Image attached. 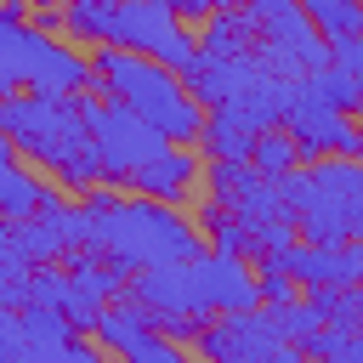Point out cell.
<instances>
[{"label":"cell","mask_w":363,"mask_h":363,"mask_svg":"<svg viewBox=\"0 0 363 363\" xmlns=\"http://www.w3.org/2000/svg\"><path fill=\"white\" fill-rule=\"evenodd\" d=\"M74 210H79V244L102 250L125 272H147V267L199 255V227L164 199H147V193L125 199V193H108L96 182Z\"/></svg>","instance_id":"6da1fadb"},{"label":"cell","mask_w":363,"mask_h":363,"mask_svg":"<svg viewBox=\"0 0 363 363\" xmlns=\"http://www.w3.org/2000/svg\"><path fill=\"white\" fill-rule=\"evenodd\" d=\"M85 119H91V147H96V159H102V176L108 182H130L136 176V164H147L170 136L153 125V119H142L130 102H119V96H85Z\"/></svg>","instance_id":"8992f818"},{"label":"cell","mask_w":363,"mask_h":363,"mask_svg":"<svg viewBox=\"0 0 363 363\" xmlns=\"http://www.w3.org/2000/svg\"><path fill=\"white\" fill-rule=\"evenodd\" d=\"M301 352H312V357H346V363H363V323H323Z\"/></svg>","instance_id":"cb8c5ba5"},{"label":"cell","mask_w":363,"mask_h":363,"mask_svg":"<svg viewBox=\"0 0 363 363\" xmlns=\"http://www.w3.org/2000/svg\"><path fill=\"white\" fill-rule=\"evenodd\" d=\"M250 164H255L261 176H289V170L301 164V147H295V136H289V125H267V130H255V147H250Z\"/></svg>","instance_id":"44dd1931"},{"label":"cell","mask_w":363,"mask_h":363,"mask_svg":"<svg viewBox=\"0 0 363 363\" xmlns=\"http://www.w3.org/2000/svg\"><path fill=\"white\" fill-rule=\"evenodd\" d=\"M306 85H312L329 108H340V113H363V74H352V68H340V62H323L318 74H306Z\"/></svg>","instance_id":"7402d4cb"},{"label":"cell","mask_w":363,"mask_h":363,"mask_svg":"<svg viewBox=\"0 0 363 363\" xmlns=\"http://www.w3.org/2000/svg\"><path fill=\"white\" fill-rule=\"evenodd\" d=\"M17 159V142H11V130H0V170Z\"/></svg>","instance_id":"f1b7e54d"},{"label":"cell","mask_w":363,"mask_h":363,"mask_svg":"<svg viewBox=\"0 0 363 363\" xmlns=\"http://www.w3.org/2000/svg\"><path fill=\"white\" fill-rule=\"evenodd\" d=\"M96 6H113V0H96Z\"/></svg>","instance_id":"1f68e13d"},{"label":"cell","mask_w":363,"mask_h":363,"mask_svg":"<svg viewBox=\"0 0 363 363\" xmlns=\"http://www.w3.org/2000/svg\"><path fill=\"white\" fill-rule=\"evenodd\" d=\"M278 261L295 272L301 289H312V284H363V238H335V244L295 238Z\"/></svg>","instance_id":"7c38bea8"},{"label":"cell","mask_w":363,"mask_h":363,"mask_svg":"<svg viewBox=\"0 0 363 363\" xmlns=\"http://www.w3.org/2000/svg\"><path fill=\"white\" fill-rule=\"evenodd\" d=\"M91 68H96V91H108V96H119V102H130L142 119H153L170 142H193L199 147V130H204V102L187 91V79L170 68V62H159V57H147V51H130V45H96L91 51Z\"/></svg>","instance_id":"7a4b0ae2"},{"label":"cell","mask_w":363,"mask_h":363,"mask_svg":"<svg viewBox=\"0 0 363 363\" xmlns=\"http://www.w3.org/2000/svg\"><path fill=\"white\" fill-rule=\"evenodd\" d=\"M45 193H51V187H45L28 164H17V159H11V164L0 170V221H23V216H34Z\"/></svg>","instance_id":"d6986e66"},{"label":"cell","mask_w":363,"mask_h":363,"mask_svg":"<svg viewBox=\"0 0 363 363\" xmlns=\"http://www.w3.org/2000/svg\"><path fill=\"white\" fill-rule=\"evenodd\" d=\"M40 40H45V28L40 23H23V0H6L0 6V96L28 91Z\"/></svg>","instance_id":"5bb4252c"},{"label":"cell","mask_w":363,"mask_h":363,"mask_svg":"<svg viewBox=\"0 0 363 363\" xmlns=\"http://www.w3.org/2000/svg\"><path fill=\"white\" fill-rule=\"evenodd\" d=\"M23 312V340H28V357H74V363H91V340L74 335V323L57 312V306H17Z\"/></svg>","instance_id":"2e32d148"},{"label":"cell","mask_w":363,"mask_h":363,"mask_svg":"<svg viewBox=\"0 0 363 363\" xmlns=\"http://www.w3.org/2000/svg\"><path fill=\"white\" fill-rule=\"evenodd\" d=\"M244 17L255 23V51L289 74V79H306L329 62V40L312 28V17L301 11V0H238Z\"/></svg>","instance_id":"5b68a950"},{"label":"cell","mask_w":363,"mask_h":363,"mask_svg":"<svg viewBox=\"0 0 363 363\" xmlns=\"http://www.w3.org/2000/svg\"><path fill=\"white\" fill-rule=\"evenodd\" d=\"M85 85H96V68H91V57H79L68 40L45 34V40H40V57H34V74H28V91L79 96Z\"/></svg>","instance_id":"9a60e30c"},{"label":"cell","mask_w":363,"mask_h":363,"mask_svg":"<svg viewBox=\"0 0 363 363\" xmlns=\"http://www.w3.org/2000/svg\"><path fill=\"white\" fill-rule=\"evenodd\" d=\"M199 51H210V57H238V51H255V23L244 17V6H216L210 17H204V28H199Z\"/></svg>","instance_id":"e0dca14e"},{"label":"cell","mask_w":363,"mask_h":363,"mask_svg":"<svg viewBox=\"0 0 363 363\" xmlns=\"http://www.w3.org/2000/svg\"><path fill=\"white\" fill-rule=\"evenodd\" d=\"M289 136H295V147H301V159H323V153H352V159H363V130H357V119L352 113H340V108H329L306 79H301V91H295V108H289Z\"/></svg>","instance_id":"30bf717a"},{"label":"cell","mask_w":363,"mask_h":363,"mask_svg":"<svg viewBox=\"0 0 363 363\" xmlns=\"http://www.w3.org/2000/svg\"><path fill=\"white\" fill-rule=\"evenodd\" d=\"M0 357H28V340H23V312L0 301Z\"/></svg>","instance_id":"484cf974"},{"label":"cell","mask_w":363,"mask_h":363,"mask_svg":"<svg viewBox=\"0 0 363 363\" xmlns=\"http://www.w3.org/2000/svg\"><path fill=\"white\" fill-rule=\"evenodd\" d=\"M28 272H34V261L23 255V244H17L11 221H0V301H6V306H23Z\"/></svg>","instance_id":"603a6c76"},{"label":"cell","mask_w":363,"mask_h":363,"mask_svg":"<svg viewBox=\"0 0 363 363\" xmlns=\"http://www.w3.org/2000/svg\"><path fill=\"white\" fill-rule=\"evenodd\" d=\"M352 238H363V182H357V199H352Z\"/></svg>","instance_id":"83f0119b"},{"label":"cell","mask_w":363,"mask_h":363,"mask_svg":"<svg viewBox=\"0 0 363 363\" xmlns=\"http://www.w3.org/2000/svg\"><path fill=\"white\" fill-rule=\"evenodd\" d=\"M108 45H130V51H147L159 62H170L176 74L193 62L199 40L182 28L176 6L170 0H113L108 11Z\"/></svg>","instance_id":"52a82bcc"},{"label":"cell","mask_w":363,"mask_h":363,"mask_svg":"<svg viewBox=\"0 0 363 363\" xmlns=\"http://www.w3.org/2000/svg\"><path fill=\"white\" fill-rule=\"evenodd\" d=\"M204 357H272V363H295V340L284 335V318H278V306H267V312H255V306H244V312H216L204 329H199V340H193Z\"/></svg>","instance_id":"ba28073f"},{"label":"cell","mask_w":363,"mask_h":363,"mask_svg":"<svg viewBox=\"0 0 363 363\" xmlns=\"http://www.w3.org/2000/svg\"><path fill=\"white\" fill-rule=\"evenodd\" d=\"M199 159H193V142H164L147 164H136V176L125 182L130 193H147V199H164V204H182L199 182Z\"/></svg>","instance_id":"4fadbf2b"},{"label":"cell","mask_w":363,"mask_h":363,"mask_svg":"<svg viewBox=\"0 0 363 363\" xmlns=\"http://www.w3.org/2000/svg\"><path fill=\"white\" fill-rule=\"evenodd\" d=\"M357 323H363V289H357Z\"/></svg>","instance_id":"4dcf8cb0"},{"label":"cell","mask_w":363,"mask_h":363,"mask_svg":"<svg viewBox=\"0 0 363 363\" xmlns=\"http://www.w3.org/2000/svg\"><path fill=\"white\" fill-rule=\"evenodd\" d=\"M0 108H6V96H0Z\"/></svg>","instance_id":"d6a6232c"},{"label":"cell","mask_w":363,"mask_h":363,"mask_svg":"<svg viewBox=\"0 0 363 363\" xmlns=\"http://www.w3.org/2000/svg\"><path fill=\"white\" fill-rule=\"evenodd\" d=\"M329 62H340V68L363 74V34H357V40H329Z\"/></svg>","instance_id":"4316f807"},{"label":"cell","mask_w":363,"mask_h":363,"mask_svg":"<svg viewBox=\"0 0 363 363\" xmlns=\"http://www.w3.org/2000/svg\"><path fill=\"white\" fill-rule=\"evenodd\" d=\"M199 147H204L210 159H250L255 125L238 119L233 108H210V113H204V130H199Z\"/></svg>","instance_id":"ac0fdd59"},{"label":"cell","mask_w":363,"mask_h":363,"mask_svg":"<svg viewBox=\"0 0 363 363\" xmlns=\"http://www.w3.org/2000/svg\"><path fill=\"white\" fill-rule=\"evenodd\" d=\"M357 130H363V125H357Z\"/></svg>","instance_id":"836d02e7"},{"label":"cell","mask_w":363,"mask_h":363,"mask_svg":"<svg viewBox=\"0 0 363 363\" xmlns=\"http://www.w3.org/2000/svg\"><path fill=\"white\" fill-rule=\"evenodd\" d=\"M11 233H17V244H23L28 261H68L79 250V210L62 193H45L34 216L11 221Z\"/></svg>","instance_id":"8fae6325"},{"label":"cell","mask_w":363,"mask_h":363,"mask_svg":"<svg viewBox=\"0 0 363 363\" xmlns=\"http://www.w3.org/2000/svg\"><path fill=\"white\" fill-rule=\"evenodd\" d=\"M204 227H210V250H227V255H255V244H250V227L227 210V204H216L210 199V216H204Z\"/></svg>","instance_id":"d4e9b609"},{"label":"cell","mask_w":363,"mask_h":363,"mask_svg":"<svg viewBox=\"0 0 363 363\" xmlns=\"http://www.w3.org/2000/svg\"><path fill=\"white\" fill-rule=\"evenodd\" d=\"M278 182H284V204H289L301 238H312V244L352 238V199H357V182H363V159L323 153L312 164H295Z\"/></svg>","instance_id":"277c9868"},{"label":"cell","mask_w":363,"mask_h":363,"mask_svg":"<svg viewBox=\"0 0 363 363\" xmlns=\"http://www.w3.org/2000/svg\"><path fill=\"white\" fill-rule=\"evenodd\" d=\"M312 28L323 40H357L363 34V0H301Z\"/></svg>","instance_id":"ffe728a7"},{"label":"cell","mask_w":363,"mask_h":363,"mask_svg":"<svg viewBox=\"0 0 363 363\" xmlns=\"http://www.w3.org/2000/svg\"><path fill=\"white\" fill-rule=\"evenodd\" d=\"M23 6H68V0H23Z\"/></svg>","instance_id":"f546056e"},{"label":"cell","mask_w":363,"mask_h":363,"mask_svg":"<svg viewBox=\"0 0 363 363\" xmlns=\"http://www.w3.org/2000/svg\"><path fill=\"white\" fill-rule=\"evenodd\" d=\"M96 346H108V352H119V357H130V363H170V357L182 352V340L164 335L159 318H153V306H147L142 295H130V289L102 306V318H96Z\"/></svg>","instance_id":"9c48e42d"},{"label":"cell","mask_w":363,"mask_h":363,"mask_svg":"<svg viewBox=\"0 0 363 363\" xmlns=\"http://www.w3.org/2000/svg\"><path fill=\"white\" fill-rule=\"evenodd\" d=\"M0 130H11V142H17V153H23L28 164H45V170H57V176H62L79 153H91L85 96H51V91L6 96Z\"/></svg>","instance_id":"3957f363"}]
</instances>
